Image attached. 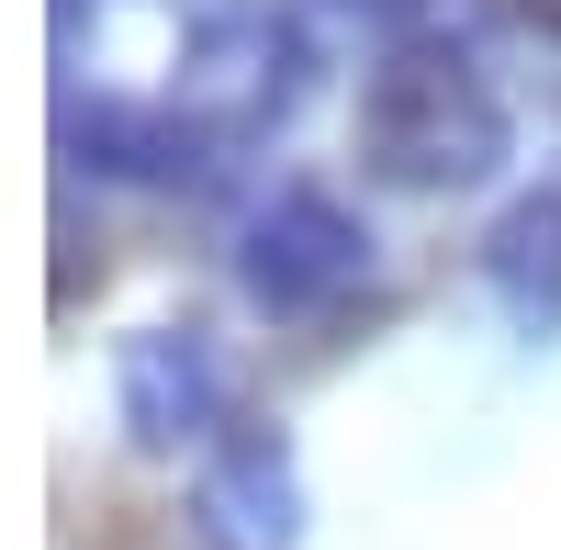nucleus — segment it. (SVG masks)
Returning a JSON list of instances; mask_svg holds the SVG:
<instances>
[{
	"label": "nucleus",
	"mask_w": 561,
	"mask_h": 550,
	"mask_svg": "<svg viewBox=\"0 0 561 550\" xmlns=\"http://www.w3.org/2000/svg\"><path fill=\"white\" fill-rule=\"evenodd\" d=\"M348 147H359V180L370 192H483V180L517 158V113L483 68L472 34H393L382 57L359 68V113H348Z\"/></svg>",
	"instance_id": "nucleus-1"
},
{
	"label": "nucleus",
	"mask_w": 561,
	"mask_h": 550,
	"mask_svg": "<svg viewBox=\"0 0 561 550\" xmlns=\"http://www.w3.org/2000/svg\"><path fill=\"white\" fill-rule=\"evenodd\" d=\"M370 214L325 180H270V192L237 214V248H225V282L259 326H325L370 293Z\"/></svg>",
	"instance_id": "nucleus-2"
},
{
	"label": "nucleus",
	"mask_w": 561,
	"mask_h": 550,
	"mask_svg": "<svg viewBox=\"0 0 561 550\" xmlns=\"http://www.w3.org/2000/svg\"><path fill=\"white\" fill-rule=\"evenodd\" d=\"M304 90H314L304 23L270 12V0H225V12L203 23V45H192V79H180L169 102L203 113V135L237 158V147H259V135H280V124L304 113Z\"/></svg>",
	"instance_id": "nucleus-3"
},
{
	"label": "nucleus",
	"mask_w": 561,
	"mask_h": 550,
	"mask_svg": "<svg viewBox=\"0 0 561 550\" xmlns=\"http://www.w3.org/2000/svg\"><path fill=\"white\" fill-rule=\"evenodd\" d=\"M237 416V382H225V348L180 314V326H124L113 337V427L135 461H203Z\"/></svg>",
	"instance_id": "nucleus-4"
},
{
	"label": "nucleus",
	"mask_w": 561,
	"mask_h": 550,
	"mask_svg": "<svg viewBox=\"0 0 561 550\" xmlns=\"http://www.w3.org/2000/svg\"><path fill=\"white\" fill-rule=\"evenodd\" d=\"M57 158H68V180H113V192H214L225 180V147L169 90H68Z\"/></svg>",
	"instance_id": "nucleus-5"
},
{
	"label": "nucleus",
	"mask_w": 561,
	"mask_h": 550,
	"mask_svg": "<svg viewBox=\"0 0 561 550\" xmlns=\"http://www.w3.org/2000/svg\"><path fill=\"white\" fill-rule=\"evenodd\" d=\"M192 539L203 550H304V461L280 416H225V438L192 461Z\"/></svg>",
	"instance_id": "nucleus-6"
},
{
	"label": "nucleus",
	"mask_w": 561,
	"mask_h": 550,
	"mask_svg": "<svg viewBox=\"0 0 561 550\" xmlns=\"http://www.w3.org/2000/svg\"><path fill=\"white\" fill-rule=\"evenodd\" d=\"M472 270H483L494 314L517 326V348H561V169L528 180V192L483 225Z\"/></svg>",
	"instance_id": "nucleus-7"
},
{
	"label": "nucleus",
	"mask_w": 561,
	"mask_h": 550,
	"mask_svg": "<svg viewBox=\"0 0 561 550\" xmlns=\"http://www.w3.org/2000/svg\"><path fill=\"white\" fill-rule=\"evenodd\" d=\"M325 12H348V23H370V34L393 45V34H427V23H438V0H325Z\"/></svg>",
	"instance_id": "nucleus-8"
}]
</instances>
